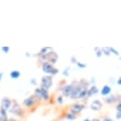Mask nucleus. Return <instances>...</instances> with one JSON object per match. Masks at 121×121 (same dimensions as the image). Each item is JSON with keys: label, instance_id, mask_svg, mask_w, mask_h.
<instances>
[{"label": "nucleus", "instance_id": "nucleus-18", "mask_svg": "<svg viewBox=\"0 0 121 121\" xmlns=\"http://www.w3.org/2000/svg\"><path fill=\"white\" fill-rule=\"evenodd\" d=\"M34 96L36 97V98L37 99V100H42V98H41V91H40V88L35 89V90H34Z\"/></svg>", "mask_w": 121, "mask_h": 121}, {"label": "nucleus", "instance_id": "nucleus-17", "mask_svg": "<svg viewBox=\"0 0 121 121\" xmlns=\"http://www.w3.org/2000/svg\"><path fill=\"white\" fill-rule=\"evenodd\" d=\"M10 76L11 78H13V79H17L18 78H20V76H21V73H20L19 70H13L10 72Z\"/></svg>", "mask_w": 121, "mask_h": 121}, {"label": "nucleus", "instance_id": "nucleus-36", "mask_svg": "<svg viewBox=\"0 0 121 121\" xmlns=\"http://www.w3.org/2000/svg\"><path fill=\"white\" fill-rule=\"evenodd\" d=\"M91 121H100V120H99V119H93Z\"/></svg>", "mask_w": 121, "mask_h": 121}, {"label": "nucleus", "instance_id": "nucleus-34", "mask_svg": "<svg viewBox=\"0 0 121 121\" xmlns=\"http://www.w3.org/2000/svg\"><path fill=\"white\" fill-rule=\"evenodd\" d=\"M3 73L0 72V82H1L2 78H3Z\"/></svg>", "mask_w": 121, "mask_h": 121}, {"label": "nucleus", "instance_id": "nucleus-2", "mask_svg": "<svg viewBox=\"0 0 121 121\" xmlns=\"http://www.w3.org/2000/svg\"><path fill=\"white\" fill-rule=\"evenodd\" d=\"M42 70L46 74H50L51 76L52 75H56L59 73V70L57 68L54 67V66L48 62H44L42 63Z\"/></svg>", "mask_w": 121, "mask_h": 121}, {"label": "nucleus", "instance_id": "nucleus-1", "mask_svg": "<svg viewBox=\"0 0 121 121\" xmlns=\"http://www.w3.org/2000/svg\"><path fill=\"white\" fill-rule=\"evenodd\" d=\"M73 85V90L70 94V97L71 99L76 100V99H82L86 97L87 94V90L88 89L85 86H82L78 82H74L71 83Z\"/></svg>", "mask_w": 121, "mask_h": 121}, {"label": "nucleus", "instance_id": "nucleus-31", "mask_svg": "<svg viewBox=\"0 0 121 121\" xmlns=\"http://www.w3.org/2000/svg\"><path fill=\"white\" fill-rule=\"evenodd\" d=\"M100 121H114V120H112V119L110 117H104L103 120Z\"/></svg>", "mask_w": 121, "mask_h": 121}, {"label": "nucleus", "instance_id": "nucleus-38", "mask_svg": "<svg viewBox=\"0 0 121 121\" xmlns=\"http://www.w3.org/2000/svg\"><path fill=\"white\" fill-rule=\"evenodd\" d=\"M26 56H29V53H26Z\"/></svg>", "mask_w": 121, "mask_h": 121}, {"label": "nucleus", "instance_id": "nucleus-6", "mask_svg": "<svg viewBox=\"0 0 121 121\" xmlns=\"http://www.w3.org/2000/svg\"><path fill=\"white\" fill-rule=\"evenodd\" d=\"M36 102H37V99L36 98L35 96L31 95L24 100L23 104H24V106L26 107V108H33V107L36 104Z\"/></svg>", "mask_w": 121, "mask_h": 121}, {"label": "nucleus", "instance_id": "nucleus-37", "mask_svg": "<svg viewBox=\"0 0 121 121\" xmlns=\"http://www.w3.org/2000/svg\"><path fill=\"white\" fill-rule=\"evenodd\" d=\"M83 121H91L90 119H88V118H86V119H85V120H84Z\"/></svg>", "mask_w": 121, "mask_h": 121}, {"label": "nucleus", "instance_id": "nucleus-27", "mask_svg": "<svg viewBox=\"0 0 121 121\" xmlns=\"http://www.w3.org/2000/svg\"><path fill=\"white\" fill-rule=\"evenodd\" d=\"M70 62H71L72 63H74V64H76V63H77V62H78V60H77L76 57H74V56H72L71 58H70Z\"/></svg>", "mask_w": 121, "mask_h": 121}, {"label": "nucleus", "instance_id": "nucleus-26", "mask_svg": "<svg viewBox=\"0 0 121 121\" xmlns=\"http://www.w3.org/2000/svg\"><path fill=\"white\" fill-rule=\"evenodd\" d=\"M1 49L4 53H8L10 52V47H2Z\"/></svg>", "mask_w": 121, "mask_h": 121}, {"label": "nucleus", "instance_id": "nucleus-29", "mask_svg": "<svg viewBox=\"0 0 121 121\" xmlns=\"http://www.w3.org/2000/svg\"><path fill=\"white\" fill-rule=\"evenodd\" d=\"M116 120H120V119H121V112H116Z\"/></svg>", "mask_w": 121, "mask_h": 121}, {"label": "nucleus", "instance_id": "nucleus-8", "mask_svg": "<svg viewBox=\"0 0 121 121\" xmlns=\"http://www.w3.org/2000/svg\"><path fill=\"white\" fill-rule=\"evenodd\" d=\"M73 90V85L72 84H68V85L63 86L61 88V91H62V96L66 97H70V94H71Z\"/></svg>", "mask_w": 121, "mask_h": 121}, {"label": "nucleus", "instance_id": "nucleus-10", "mask_svg": "<svg viewBox=\"0 0 121 121\" xmlns=\"http://www.w3.org/2000/svg\"><path fill=\"white\" fill-rule=\"evenodd\" d=\"M103 107V104L100 100H94L90 104V108L93 111H100Z\"/></svg>", "mask_w": 121, "mask_h": 121}, {"label": "nucleus", "instance_id": "nucleus-25", "mask_svg": "<svg viewBox=\"0 0 121 121\" xmlns=\"http://www.w3.org/2000/svg\"><path fill=\"white\" fill-rule=\"evenodd\" d=\"M69 70H70L69 67H67L66 69L63 70V76H66V77L69 76Z\"/></svg>", "mask_w": 121, "mask_h": 121}, {"label": "nucleus", "instance_id": "nucleus-14", "mask_svg": "<svg viewBox=\"0 0 121 121\" xmlns=\"http://www.w3.org/2000/svg\"><path fill=\"white\" fill-rule=\"evenodd\" d=\"M51 51H53V48H52V47H44L40 49V52H39V56H40V58H41V57L45 56L48 53V52H50Z\"/></svg>", "mask_w": 121, "mask_h": 121}, {"label": "nucleus", "instance_id": "nucleus-23", "mask_svg": "<svg viewBox=\"0 0 121 121\" xmlns=\"http://www.w3.org/2000/svg\"><path fill=\"white\" fill-rule=\"evenodd\" d=\"M108 48H109V51H110V53H112V54L115 55V56H120V54H119V52H117V50L115 49L114 48H112V47H108Z\"/></svg>", "mask_w": 121, "mask_h": 121}, {"label": "nucleus", "instance_id": "nucleus-11", "mask_svg": "<svg viewBox=\"0 0 121 121\" xmlns=\"http://www.w3.org/2000/svg\"><path fill=\"white\" fill-rule=\"evenodd\" d=\"M117 100L119 101V103H120V97H119V98H118L117 96L112 95V94L108 96V97H107L105 99H104V101H105L106 103L108 104H112L116 103Z\"/></svg>", "mask_w": 121, "mask_h": 121}, {"label": "nucleus", "instance_id": "nucleus-7", "mask_svg": "<svg viewBox=\"0 0 121 121\" xmlns=\"http://www.w3.org/2000/svg\"><path fill=\"white\" fill-rule=\"evenodd\" d=\"M84 108H85V105H84V104H79V103H75L70 107V112L76 116L81 112L84 109Z\"/></svg>", "mask_w": 121, "mask_h": 121}, {"label": "nucleus", "instance_id": "nucleus-5", "mask_svg": "<svg viewBox=\"0 0 121 121\" xmlns=\"http://www.w3.org/2000/svg\"><path fill=\"white\" fill-rule=\"evenodd\" d=\"M53 84V78L51 75H44L41 78V86L49 90Z\"/></svg>", "mask_w": 121, "mask_h": 121}, {"label": "nucleus", "instance_id": "nucleus-20", "mask_svg": "<svg viewBox=\"0 0 121 121\" xmlns=\"http://www.w3.org/2000/svg\"><path fill=\"white\" fill-rule=\"evenodd\" d=\"M101 52H102V54H104V56H109L111 55L110 51H109L108 47L102 48H101Z\"/></svg>", "mask_w": 121, "mask_h": 121}, {"label": "nucleus", "instance_id": "nucleus-12", "mask_svg": "<svg viewBox=\"0 0 121 121\" xmlns=\"http://www.w3.org/2000/svg\"><path fill=\"white\" fill-rule=\"evenodd\" d=\"M98 92H99V90H98V88L97 86H92L89 90H87V94H86V97H93V95L97 94Z\"/></svg>", "mask_w": 121, "mask_h": 121}, {"label": "nucleus", "instance_id": "nucleus-9", "mask_svg": "<svg viewBox=\"0 0 121 121\" xmlns=\"http://www.w3.org/2000/svg\"><path fill=\"white\" fill-rule=\"evenodd\" d=\"M11 105H12V100L9 97H3L2 99L1 102V108L4 109L5 111H7L10 108Z\"/></svg>", "mask_w": 121, "mask_h": 121}, {"label": "nucleus", "instance_id": "nucleus-30", "mask_svg": "<svg viewBox=\"0 0 121 121\" xmlns=\"http://www.w3.org/2000/svg\"><path fill=\"white\" fill-rule=\"evenodd\" d=\"M116 111L117 112H121V104L119 103L117 105H116Z\"/></svg>", "mask_w": 121, "mask_h": 121}, {"label": "nucleus", "instance_id": "nucleus-3", "mask_svg": "<svg viewBox=\"0 0 121 121\" xmlns=\"http://www.w3.org/2000/svg\"><path fill=\"white\" fill-rule=\"evenodd\" d=\"M41 59L44 60V62H48V63H51V64L53 65V64H56V62L58 61L59 56L56 52L51 51L50 52H48V53L45 56L41 57Z\"/></svg>", "mask_w": 121, "mask_h": 121}, {"label": "nucleus", "instance_id": "nucleus-24", "mask_svg": "<svg viewBox=\"0 0 121 121\" xmlns=\"http://www.w3.org/2000/svg\"><path fill=\"white\" fill-rule=\"evenodd\" d=\"M76 64H77L78 67V68H80V69H84V68H86V67H87V65H86V63H83L82 62H78V61L77 62Z\"/></svg>", "mask_w": 121, "mask_h": 121}, {"label": "nucleus", "instance_id": "nucleus-22", "mask_svg": "<svg viewBox=\"0 0 121 121\" xmlns=\"http://www.w3.org/2000/svg\"><path fill=\"white\" fill-rule=\"evenodd\" d=\"M56 100H57V103H58L59 105H62V104H63V97L62 95L58 96L56 98Z\"/></svg>", "mask_w": 121, "mask_h": 121}, {"label": "nucleus", "instance_id": "nucleus-21", "mask_svg": "<svg viewBox=\"0 0 121 121\" xmlns=\"http://www.w3.org/2000/svg\"><path fill=\"white\" fill-rule=\"evenodd\" d=\"M66 119L68 120H74L76 119V116L72 114L71 112H68L66 114Z\"/></svg>", "mask_w": 121, "mask_h": 121}, {"label": "nucleus", "instance_id": "nucleus-33", "mask_svg": "<svg viewBox=\"0 0 121 121\" xmlns=\"http://www.w3.org/2000/svg\"><path fill=\"white\" fill-rule=\"evenodd\" d=\"M117 84H118L119 86L121 85V78H119L118 80H117Z\"/></svg>", "mask_w": 121, "mask_h": 121}, {"label": "nucleus", "instance_id": "nucleus-32", "mask_svg": "<svg viewBox=\"0 0 121 121\" xmlns=\"http://www.w3.org/2000/svg\"><path fill=\"white\" fill-rule=\"evenodd\" d=\"M95 78H94V77H92L91 78V80H90V83L91 84H93V86H95Z\"/></svg>", "mask_w": 121, "mask_h": 121}, {"label": "nucleus", "instance_id": "nucleus-13", "mask_svg": "<svg viewBox=\"0 0 121 121\" xmlns=\"http://www.w3.org/2000/svg\"><path fill=\"white\" fill-rule=\"evenodd\" d=\"M40 91H41V98L44 100H48L50 98V94H49V90L44 88V87H40Z\"/></svg>", "mask_w": 121, "mask_h": 121}, {"label": "nucleus", "instance_id": "nucleus-4", "mask_svg": "<svg viewBox=\"0 0 121 121\" xmlns=\"http://www.w3.org/2000/svg\"><path fill=\"white\" fill-rule=\"evenodd\" d=\"M9 110H10V113H12L17 116H24L23 109L21 108L20 104H18L16 100L12 102V105H11L10 108L9 109Z\"/></svg>", "mask_w": 121, "mask_h": 121}, {"label": "nucleus", "instance_id": "nucleus-28", "mask_svg": "<svg viewBox=\"0 0 121 121\" xmlns=\"http://www.w3.org/2000/svg\"><path fill=\"white\" fill-rule=\"evenodd\" d=\"M30 83L32 84V85H33V86H36V85H37V82H36V78H32L30 80Z\"/></svg>", "mask_w": 121, "mask_h": 121}, {"label": "nucleus", "instance_id": "nucleus-16", "mask_svg": "<svg viewBox=\"0 0 121 121\" xmlns=\"http://www.w3.org/2000/svg\"><path fill=\"white\" fill-rule=\"evenodd\" d=\"M0 121H8L6 111H5L2 108H0Z\"/></svg>", "mask_w": 121, "mask_h": 121}, {"label": "nucleus", "instance_id": "nucleus-19", "mask_svg": "<svg viewBox=\"0 0 121 121\" xmlns=\"http://www.w3.org/2000/svg\"><path fill=\"white\" fill-rule=\"evenodd\" d=\"M94 51H95V53H96V56L97 57V58H100V57L102 56V52H101V48H100L98 47H95L94 48Z\"/></svg>", "mask_w": 121, "mask_h": 121}, {"label": "nucleus", "instance_id": "nucleus-35", "mask_svg": "<svg viewBox=\"0 0 121 121\" xmlns=\"http://www.w3.org/2000/svg\"><path fill=\"white\" fill-rule=\"evenodd\" d=\"M8 121H17V120H16L15 119H13V118H10Z\"/></svg>", "mask_w": 121, "mask_h": 121}, {"label": "nucleus", "instance_id": "nucleus-15", "mask_svg": "<svg viewBox=\"0 0 121 121\" xmlns=\"http://www.w3.org/2000/svg\"><path fill=\"white\" fill-rule=\"evenodd\" d=\"M112 93V88L108 85H105L102 87L101 90H100V94L102 96H108Z\"/></svg>", "mask_w": 121, "mask_h": 121}]
</instances>
